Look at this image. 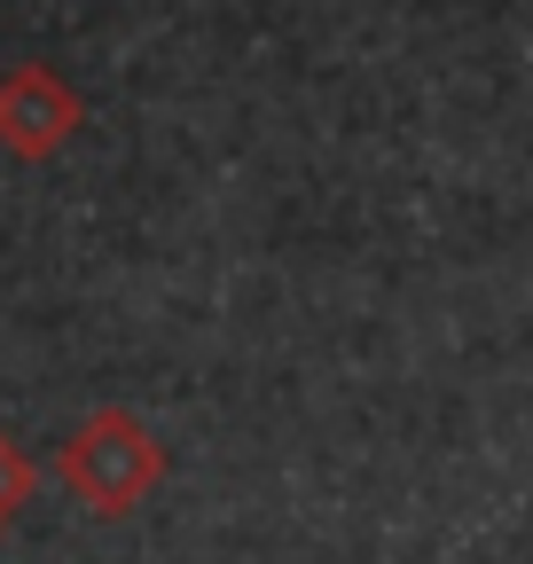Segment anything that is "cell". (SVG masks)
Listing matches in <instances>:
<instances>
[{
	"label": "cell",
	"instance_id": "obj_2",
	"mask_svg": "<svg viewBox=\"0 0 533 564\" xmlns=\"http://www.w3.org/2000/svg\"><path fill=\"white\" fill-rule=\"evenodd\" d=\"M72 478L87 486V502H95V510H126L133 494L157 478V447L133 432L126 415H95V423H87V440L72 447Z\"/></svg>",
	"mask_w": 533,
	"mask_h": 564
},
{
	"label": "cell",
	"instance_id": "obj_1",
	"mask_svg": "<svg viewBox=\"0 0 533 564\" xmlns=\"http://www.w3.org/2000/svg\"><path fill=\"white\" fill-rule=\"evenodd\" d=\"M72 133H79V95L63 87L55 70L24 63V70L0 79V141H9L17 158H47V150H63Z\"/></svg>",
	"mask_w": 533,
	"mask_h": 564
}]
</instances>
